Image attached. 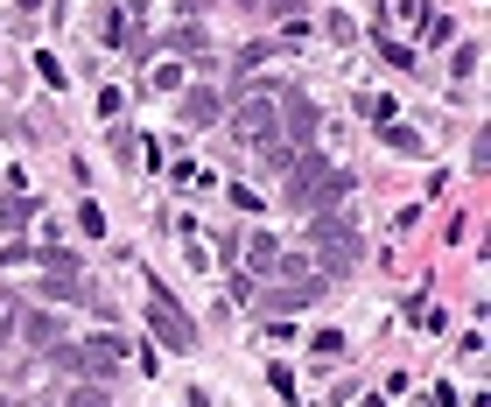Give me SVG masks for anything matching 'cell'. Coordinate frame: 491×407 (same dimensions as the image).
Instances as JSON below:
<instances>
[{
	"instance_id": "cell-1",
	"label": "cell",
	"mask_w": 491,
	"mask_h": 407,
	"mask_svg": "<svg viewBox=\"0 0 491 407\" xmlns=\"http://www.w3.org/2000/svg\"><path fill=\"white\" fill-rule=\"evenodd\" d=\"M295 197H302V204H323V197H344V176H337V169H302V176H295Z\"/></svg>"
},
{
	"instance_id": "cell-2",
	"label": "cell",
	"mask_w": 491,
	"mask_h": 407,
	"mask_svg": "<svg viewBox=\"0 0 491 407\" xmlns=\"http://www.w3.org/2000/svg\"><path fill=\"white\" fill-rule=\"evenodd\" d=\"M316 239H323V260H337V267H344V260H351V253H358V246H351V232H344V225H323V232H316Z\"/></svg>"
},
{
	"instance_id": "cell-3",
	"label": "cell",
	"mask_w": 491,
	"mask_h": 407,
	"mask_svg": "<svg viewBox=\"0 0 491 407\" xmlns=\"http://www.w3.org/2000/svg\"><path fill=\"white\" fill-rule=\"evenodd\" d=\"M155 330L169 337V344H190V324H182V316L169 309V302H155Z\"/></svg>"
},
{
	"instance_id": "cell-4",
	"label": "cell",
	"mask_w": 491,
	"mask_h": 407,
	"mask_svg": "<svg viewBox=\"0 0 491 407\" xmlns=\"http://www.w3.org/2000/svg\"><path fill=\"white\" fill-rule=\"evenodd\" d=\"M267 120H274V106L260 99V106H246V112H239V134H267Z\"/></svg>"
},
{
	"instance_id": "cell-5",
	"label": "cell",
	"mask_w": 491,
	"mask_h": 407,
	"mask_svg": "<svg viewBox=\"0 0 491 407\" xmlns=\"http://www.w3.org/2000/svg\"><path fill=\"white\" fill-rule=\"evenodd\" d=\"M92 352H99V358H92V365H99V373H113V365H120V337H99Z\"/></svg>"
}]
</instances>
